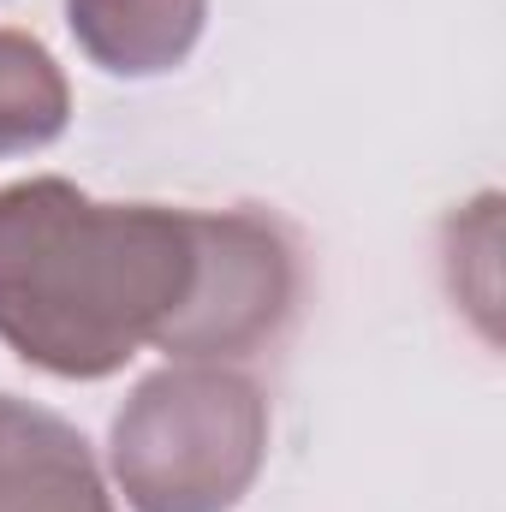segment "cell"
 I'll return each instance as SVG.
<instances>
[{
    "instance_id": "6da1fadb",
    "label": "cell",
    "mask_w": 506,
    "mask_h": 512,
    "mask_svg": "<svg viewBox=\"0 0 506 512\" xmlns=\"http://www.w3.org/2000/svg\"><path fill=\"white\" fill-rule=\"evenodd\" d=\"M203 268V209L96 203L66 179L0 191V340L66 382L173 334Z\"/></svg>"
},
{
    "instance_id": "277c9868",
    "label": "cell",
    "mask_w": 506,
    "mask_h": 512,
    "mask_svg": "<svg viewBox=\"0 0 506 512\" xmlns=\"http://www.w3.org/2000/svg\"><path fill=\"white\" fill-rule=\"evenodd\" d=\"M0 512H114L72 423L0 393Z\"/></svg>"
},
{
    "instance_id": "5b68a950",
    "label": "cell",
    "mask_w": 506,
    "mask_h": 512,
    "mask_svg": "<svg viewBox=\"0 0 506 512\" xmlns=\"http://www.w3.org/2000/svg\"><path fill=\"white\" fill-rule=\"evenodd\" d=\"M209 0H66L78 48L114 78L173 72L203 36Z\"/></svg>"
},
{
    "instance_id": "7a4b0ae2",
    "label": "cell",
    "mask_w": 506,
    "mask_h": 512,
    "mask_svg": "<svg viewBox=\"0 0 506 512\" xmlns=\"http://www.w3.org/2000/svg\"><path fill=\"white\" fill-rule=\"evenodd\" d=\"M268 453V405L221 364H167L114 417V483L131 512H233Z\"/></svg>"
},
{
    "instance_id": "8992f818",
    "label": "cell",
    "mask_w": 506,
    "mask_h": 512,
    "mask_svg": "<svg viewBox=\"0 0 506 512\" xmlns=\"http://www.w3.org/2000/svg\"><path fill=\"white\" fill-rule=\"evenodd\" d=\"M72 96L54 66V54L36 36L0 30V155L42 149L66 131Z\"/></svg>"
},
{
    "instance_id": "3957f363",
    "label": "cell",
    "mask_w": 506,
    "mask_h": 512,
    "mask_svg": "<svg viewBox=\"0 0 506 512\" xmlns=\"http://www.w3.org/2000/svg\"><path fill=\"white\" fill-rule=\"evenodd\" d=\"M298 298V262L274 221L251 209L203 215V268L185 316L161 340L167 358L179 364H215V358H245L262 340L280 334Z\"/></svg>"
}]
</instances>
